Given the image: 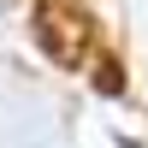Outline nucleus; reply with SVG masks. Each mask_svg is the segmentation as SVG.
Returning <instances> with one entry per match:
<instances>
[{"label": "nucleus", "instance_id": "obj_1", "mask_svg": "<svg viewBox=\"0 0 148 148\" xmlns=\"http://www.w3.org/2000/svg\"><path fill=\"white\" fill-rule=\"evenodd\" d=\"M36 42L53 65L77 71L95 59V24L77 0H36Z\"/></svg>", "mask_w": 148, "mask_h": 148}]
</instances>
